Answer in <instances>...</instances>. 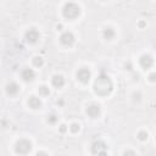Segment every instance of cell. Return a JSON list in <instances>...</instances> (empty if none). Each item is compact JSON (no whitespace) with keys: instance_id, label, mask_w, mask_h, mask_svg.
Masks as SVG:
<instances>
[{"instance_id":"obj_3","label":"cell","mask_w":156,"mask_h":156,"mask_svg":"<svg viewBox=\"0 0 156 156\" xmlns=\"http://www.w3.org/2000/svg\"><path fill=\"white\" fill-rule=\"evenodd\" d=\"M32 150V144L27 139H20L15 144V151L20 155H26Z\"/></svg>"},{"instance_id":"obj_11","label":"cell","mask_w":156,"mask_h":156,"mask_svg":"<svg viewBox=\"0 0 156 156\" xmlns=\"http://www.w3.org/2000/svg\"><path fill=\"white\" fill-rule=\"evenodd\" d=\"M18 90H20V87H18V84L15 83V82H11V83H9V84L6 85V93H7L9 95H16V94L18 93Z\"/></svg>"},{"instance_id":"obj_2","label":"cell","mask_w":156,"mask_h":156,"mask_svg":"<svg viewBox=\"0 0 156 156\" xmlns=\"http://www.w3.org/2000/svg\"><path fill=\"white\" fill-rule=\"evenodd\" d=\"M62 13L66 18L68 20H74L76 17L79 16L80 13V9L77 4L74 2H66L65 6H63V10H62Z\"/></svg>"},{"instance_id":"obj_13","label":"cell","mask_w":156,"mask_h":156,"mask_svg":"<svg viewBox=\"0 0 156 156\" xmlns=\"http://www.w3.org/2000/svg\"><path fill=\"white\" fill-rule=\"evenodd\" d=\"M28 105L32 107V108H39L41 106V101L39 100V98L37 96H30L28 99Z\"/></svg>"},{"instance_id":"obj_23","label":"cell","mask_w":156,"mask_h":156,"mask_svg":"<svg viewBox=\"0 0 156 156\" xmlns=\"http://www.w3.org/2000/svg\"><path fill=\"white\" fill-rule=\"evenodd\" d=\"M150 80H151V82H154V80H155V74H154V73H152V74H150Z\"/></svg>"},{"instance_id":"obj_24","label":"cell","mask_w":156,"mask_h":156,"mask_svg":"<svg viewBox=\"0 0 156 156\" xmlns=\"http://www.w3.org/2000/svg\"><path fill=\"white\" fill-rule=\"evenodd\" d=\"M98 156H107V154H106V151H104V152H100V154H98Z\"/></svg>"},{"instance_id":"obj_12","label":"cell","mask_w":156,"mask_h":156,"mask_svg":"<svg viewBox=\"0 0 156 156\" xmlns=\"http://www.w3.org/2000/svg\"><path fill=\"white\" fill-rule=\"evenodd\" d=\"M51 83H52V85H54L55 88H61V87H63V84H65V79H63V77H62L61 74H56V76L52 77Z\"/></svg>"},{"instance_id":"obj_4","label":"cell","mask_w":156,"mask_h":156,"mask_svg":"<svg viewBox=\"0 0 156 156\" xmlns=\"http://www.w3.org/2000/svg\"><path fill=\"white\" fill-rule=\"evenodd\" d=\"M90 76H91V73H90L89 68H87V67H82L77 72V78L82 83H88L90 79Z\"/></svg>"},{"instance_id":"obj_10","label":"cell","mask_w":156,"mask_h":156,"mask_svg":"<svg viewBox=\"0 0 156 156\" xmlns=\"http://www.w3.org/2000/svg\"><path fill=\"white\" fill-rule=\"evenodd\" d=\"M139 62H140V66L144 68V69H147V68H150L151 66H152V57L150 56V55H143L141 57H140V60H139Z\"/></svg>"},{"instance_id":"obj_20","label":"cell","mask_w":156,"mask_h":156,"mask_svg":"<svg viewBox=\"0 0 156 156\" xmlns=\"http://www.w3.org/2000/svg\"><path fill=\"white\" fill-rule=\"evenodd\" d=\"M123 156H135V152L134 151H132V150H128V151H126L124 152V155Z\"/></svg>"},{"instance_id":"obj_7","label":"cell","mask_w":156,"mask_h":156,"mask_svg":"<svg viewBox=\"0 0 156 156\" xmlns=\"http://www.w3.org/2000/svg\"><path fill=\"white\" fill-rule=\"evenodd\" d=\"M60 41H61L63 45L69 46V45H72V44L74 43V35H73L71 32H65V33L61 34Z\"/></svg>"},{"instance_id":"obj_6","label":"cell","mask_w":156,"mask_h":156,"mask_svg":"<svg viewBox=\"0 0 156 156\" xmlns=\"http://www.w3.org/2000/svg\"><path fill=\"white\" fill-rule=\"evenodd\" d=\"M106 150H107V145H106L104 141L98 140V141H94L93 145H91V152H93L94 155H98V154L104 152V151H106Z\"/></svg>"},{"instance_id":"obj_15","label":"cell","mask_w":156,"mask_h":156,"mask_svg":"<svg viewBox=\"0 0 156 156\" xmlns=\"http://www.w3.org/2000/svg\"><path fill=\"white\" fill-rule=\"evenodd\" d=\"M38 90H39V94L40 95H44V96H46V95L50 94V90H49V88L46 85H40Z\"/></svg>"},{"instance_id":"obj_18","label":"cell","mask_w":156,"mask_h":156,"mask_svg":"<svg viewBox=\"0 0 156 156\" xmlns=\"http://www.w3.org/2000/svg\"><path fill=\"white\" fill-rule=\"evenodd\" d=\"M69 129H71L72 133H77V132L79 130V124H78V123H72V124L69 126Z\"/></svg>"},{"instance_id":"obj_22","label":"cell","mask_w":156,"mask_h":156,"mask_svg":"<svg viewBox=\"0 0 156 156\" xmlns=\"http://www.w3.org/2000/svg\"><path fill=\"white\" fill-rule=\"evenodd\" d=\"M60 132H61V133H65V132H66V126H65V124H61V126H60Z\"/></svg>"},{"instance_id":"obj_9","label":"cell","mask_w":156,"mask_h":156,"mask_svg":"<svg viewBox=\"0 0 156 156\" xmlns=\"http://www.w3.org/2000/svg\"><path fill=\"white\" fill-rule=\"evenodd\" d=\"M21 77H22V79H23L24 82H30V80L34 79L35 73H34V71H33L32 68H24V69H22V72H21Z\"/></svg>"},{"instance_id":"obj_17","label":"cell","mask_w":156,"mask_h":156,"mask_svg":"<svg viewBox=\"0 0 156 156\" xmlns=\"http://www.w3.org/2000/svg\"><path fill=\"white\" fill-rule=\"evenodd\" d=\"M58 119V117L55 115V113H51V115H49L48 116V122L49 123H51V124H54V123H56V121Z\"/></svg>"},{"instance_id":"obj_8","label":"cell","mask_w":156,"mask_h":156,"mask_svg":"<svg viewBox=\"0 0 156 156\" xmlns=\"http://www.w3.org/2000/svg\"><path fill=\"white\" fill-rule=\"evenodd\" d=\"M87 113L88 116H90L91 118H96L100 115V106L96 104H91L87 107Z\"/></svg>"},{"instance_id":"obj_19","label":"cell","mask_w":156,"mask_h":156,"mask_svg":"<svg viewBox=\"0 0 156 156\" xmlns=\"http://www.w3.org/2000/svg\"><path fill=\"white\" fill-rule=\"evenodd\" d=\"M138 138H139L140 140H146V139H147V133L144 132V130H141V132L138 133Z\"/></svg>"},{"instance_id":"obj_16","label":"cell","mask_w":156,"mask_h":156,"mask_svg":"<svg viewBox=\"0 0 156 156\" xmlns=\"http://www.w3.org/2000/svg\"><path fill=\"white\" fill-rule=\"evenodd\" d=\"M43 63H44V61H43V58L39 57V56H35V57L33 58V65L37 66V67H41Z\"/></svg>"},{"instance_id":"obj_14","label":"cell","mask_w":156,"mask_h":156,"mask_svg":"<svg viewBox=\"0 0 156 156\" xmlns=\"http://www.w3.org/2000/svg\"><path fill=\"white\" fill-rule=\"evenodd\" d=\"M102 37H104L105 39L110 40V39H112V38L115 37V30H113L112 28L107 27V28H105V29L102 30Z\"/></svg>"},{"instance_id":"obj_5","label":"cell","mask_w":156,"mask_h":156,"mask_svg":"<svg viewBox=\"0 0 156 156\" xmlns=\"http://www.w3.org/2000/svg\"><path fill=\"white\" fill-rule=\"evenodd\" d=\"M24 38H26V40H27L28 43L34 44V43H37V40L39 39V32H38L35 28H30L29 30L26 32Z\"/></svg>"},{"instance_id":"obj_21","label":"cell","mask_w":156,"mask_h":156,"mask_svg":"<svg viewBox=\"0 0 156 156\" xmlns=\"http://www.w3.org/2000/svg\"><path fill=\"white\" fill-rule=\"evenodd\" d=\"M34 156H48V154L44 152V151H39V152H37Z\"/></svg>"},{"instance_id":"obj_1","label":"cell","mask_w":156,"mask_h":156,"mask_svg":"<svg viewBox=\"0 0 156 156\" xmlns=\"http://www.w3.org/2000/svg\"><path fill=\"white\" fill-rule=\"evenodd\" d=\"M112 82H111V79L107 77V76H105V74H101V76H99L96 79H95V82H94V91L98 94V95H100V96H106V95H108L111 91H112Z\"/></svg>"}]
</instances>
